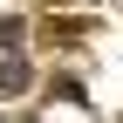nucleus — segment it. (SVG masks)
Returning a JSON list of instances; mask_svg holds the SVG:
<instances>
[{"label": "nucleus", "instance_id": "obj_1", "mask_svg": "<svg viewBox=\"0 0 123 123\" xmlns=\"http://www.w3.org/2000/svg\"><path fill=\"white\" fill-rule=\"evenodd\" d=\"M0 89H7V96H14V89H27V62H7V68H0Z\"/></svg>", "mask_w": 123, "mask_h": 123}]
</instances>
